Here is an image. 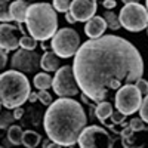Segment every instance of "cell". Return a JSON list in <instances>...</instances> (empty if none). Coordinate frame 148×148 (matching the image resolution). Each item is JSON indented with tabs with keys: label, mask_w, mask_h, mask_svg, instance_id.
Returning <instances> with one entry per match:
<instances>
[{
	"label": "cell",
	"mask_w": 148,
	"mask_h": 148,
	"mask_svg": "<svg viewBox=\"0 0 148 148\" xmlns=\"http://www.w3.org/2000/svg\"><path fill=\"white\" fill-rule=\"evenodd\" d=\"M114 101H116V108L119 111H121L126 116H130L141 108L142 93L139 92L136 84L127 83L125 86H121L120 89H117Z\"/></svg>",
	"instance_id": "52a82bcc"
},
{
	"label": "cell",
	"mask_w": 148,
	"mask_h": 148,
	"mask_svg": "<svg viewBox=\"0 0 148 148\" xmlns=\"http://www.w3.org/2000/svg\"><path fill=\"white\" fill-rule=\"evenodd\" d=\"M39 101L42 102V104H45V105H51L52 104V96H51V93L47 92V89H39Z\"/></svg>",
	"instance_id": "cb8c5ba5"
},
{
	"label": "cell",
	"mask_w": 148,
	"mask_h": 148,
	"mask_svg": "<svg viewBox=\"0 0 148 148\" xmlns=\"http://www.w3.org/2000/svg\"><path fill=\"white\" fill-rule=\"evenodd\" d=\"M147 9H148V0H147Z\"/></svg>",
	"instance_id": "d590c367"
},
{
	"label": "cell",
	"mask_w": 148,
	"mask_h": 148,
	"mask_svg": "<svg viewBox=\"0 0 148 148\" xmlns=\"http://www.w3.org/2000/svg\"><path fill=\"white\" fill-rule=\"evenodd\" d=\"M107 21L104 16H92L84 25V33L90 39H98L107 30Z\"/></svg>",
	"instance_id": "4fadbf2b"
},
{
	"label": "cell",
	"mask_w": 148,
	"mask_h": 148,
	"mask_svg": "<svg viewBox=\"0 0 148 148\" xmlns=\"http://www.w3.org/2000/svg\"><path fill=\"white\" fill-rule=\"evenodd\" d=\"M30 82L22 71L9 70L0 76V98L8 110L21 107L30 98Z\"/></svg>",
	"instance_id": "277c9868"
},
{
	"label": "cell",
	"mask_w": 148,
	"mask_h": 148,
	"mask_svg": "<svg viewBox=\"0 0 148 148\" xmlns=\"http://www.w3.org/2000/svg\"><path fill=\"white\" fill-rule=\"evenodd\" d=\"M80 37L73 28H61L52 37V49L59 58H71L80 47Z\"/></svg>",
	"instance_id": "8992f818"
},
{
	"label": "cell",
	"mask_w": 148,
	"mask_h": 148,
	"mask_svg": "<svg viewBox=\"0 0 148 148\" xmlns=\"http://www.w3.org/2000/svg\"><path fill=\"white\" fill-rule=\"evenodd\" d=\"M95 2H96V0H95Z\"/></svg>",
	"instance_id": "74e56055"
},
{
	"label": "cell",
	"mask_w": 148,
	"mask_h": 148,
	"mask_svg": "<svg viewBox=\"0 0 148 148\" xmlns=\"http://www.w3.org/2000/svg\"><path fill=\"white\" fill-rule=\"evenodd\" d=\"M52 88H53V92L61 98H71L79 93L80 86L77 83L76 76H74L73 67L64 65L59 70H56Z\"/></svg>",
	"instance_id": "ba28073f"
},
{
	"label": "cell",
	"mask_w": 148,
	"mask_h": 148,
	"mask_svg": "<svg viewBox=\"0 0 148 148\" xmlns=\"http://www.w3.org/2000/svg\"><path fill=\"white\" fill-rule=\"evenodd\" d=\"M53 83V79L47 73H39L34 77V86L37 89H49Z\"/></svg>",
	"instance_id": "ac0fdd59"
},
{
	"label": "cell",
	"mask_w": 148,
	"mask_h": 148,
	"mask_svg": "<svg viewBox=\"0 0 148 148\" xmlns=\"http://www.w3.org/2000/svg\"><path fill=\"white\" fill-rule=\"evenodd\" d=\"M40 65H42V58L37 55V52H33L30 49L24 47L16 51L10 59V67L22 73H34Z\"/></svg>",
	"instance_id": "30bf717a"
},
{
	"label": "cell",
	"mask_w": 148,
	"mask_h": 148,
	"mask_svg": "<svg viewBox=\"0 0 148 148\" xmlns=\"http://www.w3.org/2000/svg\"><path fill=\"white\" fill-rule=\"evenodd\" d=\"M129 126L132 127L133 132H138V130H144V129H147V126L144 125V120H142V119H132L130 123H129Z\"/></svg>",
	"instance_id": "484cf974"
},
{
	"label": "cell",
	"mask_w": 148,
	"mask_h": 148,
	"mask_svg": "<svg viewBox=\"0 0 148 148\" xmlns=\"http://www.w3.org/2000/svg\"><path fill=\"white\" fill-rule=\"evenodd\" d=\"M121 2L125 3V5H127V3H138L139 0H121Z\"/></svg>",
	"instance_id": "e575fe53"
},
{
	"label": "cell",
	"mask_w": 148,
	"mask_h": 148,
	"mask_svg": "<svg viewBox=\"0 0 148 148\" xmlns=\"http://www.w3.org/2000/svg\"><path fill=\"white\" fill-rule=\"evenodd\" d=\"M147 34H148V27H147Z\"/></svg>",
	"instance_id": "8d00e7d4"
},
{
	"label": "cell",
	"mask_w": 148,
	"mask_h": 148,
	"mask_svg": "<svg viewBox=\"0 0 148 148\" xmlns=\"http://www.w3.org/2000/svg\"><path fill=\"white\" fill-rule=\"evenodd\" d=\"M102 6H104L105 9H114V8H116V0H104Z\"/></svg>",
	"instance_id": "f546056e"
},
{
	"label": "cell",
	"mask_w": 148,
	"mask_h": 148,
	"mask_svg": "<svg viewBox=\"0 0 148 148\" xmlns=\"http://www.w3.org/2000/svg\"><path fill=\"white\" fill-rule=\"evenodd\" d=\"M139 116H141V119H142L145 123H148V95L144 98V101H142V104H141Z\"/></svg>",
	"instance_id": "d4e9b609"
},
{
	"label": "cell",
	"mask_w": 148,
	"mask_h": 148,
	"mask_svg": "<svg viewBox=\"0 0 148 148\" xmlns=\"http://www.w3.org/2000/svg\"><path fill=\"white\" fill-rule=\"evenodd\" d=\"M0 46L3 51L10 52L19 47V39L16 36V27L9 25V24L3 22L0 25Z\"/></svg>",
	"instance_id": "7c38bea8"
},
{
	"label": "cell",
	"mask_w": 148,
	"mask_h": 148,
	"mask_svg": "<svg viewBox=\"0 0 148 148\" xmlns=\"http://www.w3.org/2000/svg\"><path fill=\"white\" fill-rule=\"evenodd\" d=\"M73 70L83 93L101 102L108 90L136 83L144 74V61L130 42L110 34L84 42L74 55Z\"/></svg>",
	"instance_id": "6da1fadb"
},
{
	"label": "cell",
	"mask_w": 148,
	"mask_h": 148,
	"mask_svg": "<svg viewBox=\"0 0 148 148\" xmlns=\"http://www.w3.org/2000/svg\"><path fill=\"white\" fill-rule=\"evenodd\" d=\"M14 116H15L16 120L21 119V117L24 116V110H22V107H16V108H14Z\"/></svg>",
	"instance_id": "4dcf8cb0"
},
{
	"label": "cell",
	"mask_w": 148,
	"mask_h": 148,
	"mask_svg": "<svg viewBox=\"0 0 148 148\" xmlns=\"http://www.w3.org/2000/svg\"><path fill=\"white\" fill-rule=\"evenodd\" d=\"M28 101H30V102H36V101H39V93L31 92V93H30V98H28Z\"/></svg>",
	"instance_id": "d6a6232c"
},
{
	"label": "cell",
	"mask_w": 148,
	"mask_h": 148,
	"mask_svg": "<svg viewBox=\"0 0 148 148\" xmlns=\"http://www.w3.org/2000/svg\"><path fill=\"white\" fill-rule=\"evenodd\" d=\"M71 6V0H53V8L58 12H68Z\"/></svg>",
	"instance_id": "603a6c76"
},
{
	"label": "cell",
	"mask_w": 148,
	"mask_h": 148,
	"mask_svg": "<svg viewBox=\"0 0 148 148\" xmlns=\"http://www.w3.org/2000/svg\"><path fill=\"white\" fill-rule=\"evenodd\" d=\"M70 12L76 18L77 22L89 21L92 16H95L96 12V2L95 0H73Z\"/></svg>",
	"instance_id": "8fae6325"
},
{
	"label": "cell",
	"mask_w": 148,
	"mask_h": 148,
	"mask_svg": "<svg viewBox=\"0 0 148 148\" xmlns=\"http://www.w3.org/2000/svg\"><path fill=\"white\" fill-rule=\"evenodd\" d=\"M6 110H8V108H6ZM6 110L2 113V116H0V129L9 127V126L12 125V121L16 120L15 116H14V113H9V111H6Z\"/></svg>",
	"instance_id": "7402d4cb"
},
{
	"label": "cell",
	"mask_w": 148,
	"mask_h": 148,
	"mask_svg": "<svg viewBox=\"0 0 148 148\" xmlns=\"http://www.w3.org/2000/svg\"><path fill=\"white\" fill-rule=\"evenodd\" d=\"M65 19H67V22H70V24H74V22H77L76 21V18L73 16V14L68 10V12H65Z\"/></svg>",
	"instance_id": "1f68e13d"
},
{
	"label": "cell",
	"mask_w": 148,
	"mask_h": 148,
	"mask_svg": "<svg viewBox=\"0 0 148 148\" xmlns=\"http://www.w3.org/2000/svg\"><path fill=\"white\" fill-rule=\"evenodd\" d=\"M28 3L24 2V0H15L9 5V12H10V16L14 21H16L18 24L25 22L27 18V12H28Z\"/></svg>",
	"instance_id": "5bb4252c"
},
{
	"label": "cell",
	"mask_w": 148,
	"mask_h": 148,
	"mask_svg": "<svg viewBox=\"0 0 148 148\" xmlns=\"http://www.w3.org/2000/svg\"><path fill=\"white\" fill-rule=\"evenodd\" d=\"M126 119V114H123L121 111H113V114H111V120H113V123H123Z\"/></svg>",
	"instance_id": "f1b7e54d"
},
{
	"label": "cell",
	"mask_w": 148,
	"mask_h": 148,
	"mask_svg": "<svg viewBox=\"0 0 148 148\" xmlns=\"http://www.w3.org/2000/svg\"><path fill=\"white\" fill-rule=\"evenodd\" d=\"M121 27L127 31H142L148 27V9L139 3H127L119 14Z\"/></svg>",
	"instance_id": "5b68a950"
},
{
	"label": "cell",
	"mask_w": 148,
	"mask_h": 148,
	"mask_svg": "<svg viewBox=\"0 0 148 148\" xmlns=\"http://www.w3.org/2000/svg\"><path fill=\"white\" fill-rule=\"evenodd\" d=\"M136 86H138V89H139V92L142 93V96H147L148 95V82L147 80H144L142 77L136 82Z\"/></svg>",
	"instance_id": "4316f807"
},
{
	"label": "cell",
	"mask_w": 148,
	"mask_h": 148,
	"mask_svg": "<svg viewBox=\"0 0 148 148\" xmlns=\"http://www.w3.org/2000/svg\"><path fill=\"white\" fill-rule=\"evenodd\" d=\"M8 139L10 144L14 145H21L22 141H24V132L19 126H9L8 129Z\"/></svg>",
	"instance_id": "e0dca14e"
},
{
	"label": "cell",
	"mask_w": 148,
	"mask_h": 148,
	"mask_svg": "<svg viewBox=\"0 0 148 148\" xmlns=\"http://www.w3.org/2000/svg\"><path fill=\"white\" fill-rule=\"evenodd\" d=\"M95 113H96L98 119H99L102 123H105L107 119L111 117V114H113V105H111L108 101H101L99 104H98Z\"/></svg>",
	"instance_id": "2e32d148"
},
{
	"label": "cell",
	"mask_w": 148,
	"mask_h": 148,
	"mask_svg": "<svg viewBox=\"0 0 148 148\" xmlns=\"http://www.w3.org/2000/svg\"><path fill=\"white\" fill-rule=\"evenodd\" d=\"M6 61H8V55H6V51L2 49V67L6 65Z\"/></svg>",
	"instance_id": "836d02e7"
},
{
	"label": "cell",
	"mask_w": 148,
	"mask_h": 148,
	"mask_svg": "<svg viewBox=\"0 0 148 148\" xmlns=\"http://www.w3.org/2000/svg\"><path fill=\"white\" fill-rule=\"evenodd\" d=\"M12 16H10V12H9V6H6V0L2 2V21L6 22V21H10Z\"/></svg>",
	"instance_id": "83f0119b"
},
{
	"label": "cell",
	"mask_w": 148,
	"mask_h": 148,
	"mask_svg": "<svg viewBox=\"0 0 148 148\" xmlns=\"http://www.w3.org/2000/svg\"><path fill=\"white\" fill-rule=\"evenodd\" d=\"M36 46H37V40L34 39L33 36H25V34H24L21 39H19V47L33 51V49H36Z\"/></svg>",
	"instance_id": "44dd1931"
},
{
	"label": "cell",
	"mask_w": 148,
	"mask_h": 148,
	"mask_svg": "<svg viewBox=\"0 0 148 148\" xmlns=\"http://www.w3.org/2000/svg\"><path fill=\"white\" fill-rule=\"evenodd\" d=\"M40 139H42V136L37 132L27 130V132H24V141H22V144L25 147H28V148H34V147H37L40 144Z\"/></svg>",
	"instance_id": "d6986e66"
},
{
	"label": "cell",
	"mask_w": 148,
	"mask_h": 148,
	"mask_svg": "<svg viewBox=\"0 0 148 148\" xmlns=\"http://www.w3.org/2000/svg\"><path fill=\"white\" fill-rule=\"evenodd\" d=\"M45 71H56L59 68V58L56 52H45V55L42 56V65H40Z\"/></svg>",
	"instance_id": "9a60e30c"
},
{
	"label": "cell",
	"mask_w": 148,
	"mask_h": 148,
	"mask_svg": "<svg viewBox=\"0 0 148 148\" xmlns=\"http://www.w3.org/2000/svg\"><path fill=\"white\" fill-rule=\"evenodd\" d=\"M86 121V113L77 101L59 96V99L47 107L43 127L52 142L61 147H73L79 142Z\"/></svg>",
	"instance_id": "7a4b0ae2"
},
{
	"label": "cell",
	"mask_w": 148,
	"mask_h": 148,
	"mask_svg": "<svg viewBox=\"0 0 148 148\" xmlns=\"http://www.w3.org/2000/svg\"><path fill=\"white\" fill-rule=\"evenodd\" d=\"M104 18H105V21H107V25H108L110 30L116 31V30H119V28L121 27V22H120L119 15H116L113 10H105Z\"/></svg>",
	"instance_id": "ffe728a7"
},
{
	"label": "cell",
	"mask_w": 148,
	"mask_h": 148,
	"mask_svg": "<svg viewBox=\"0 0 148 148\" xmlns=\"http://www.w3.org/2000/svg\"><path fill=\"white\" fill-rule=\"evenodd\" d=\"M27 30L36 40L52 39L58 28V18L55 8L49 3H36L28 6L27 12Z\"/></svg>",
	"instance_id": "3957f363"
},
{
	"label": "cell",
	"mask_w": 148,
	"mask_h": 148,
	"mask_svg": "<svg viewBox=\"0 0 148 148\" xmlns=\"http://www.w3.org/2000/svg\"><path fill=\"white\" fill-rule=\"evenodd\" d=\"M77 144L82 148H93V147H111L113 141H111L105 129L99 126H89L83 129Z\"/></svg>",
	"instance_id": "9c48e42d"
}]
</instances>
